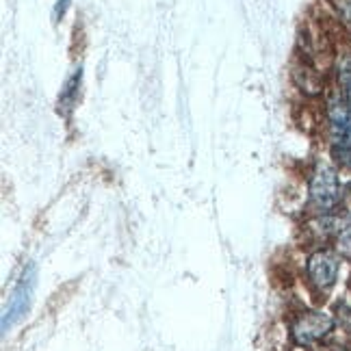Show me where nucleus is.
<instances>
[{"instance_id": "nucleus-1", "label": "nucleus", "mask_w": 351, "mask_h": 351, "mask_svg": "<svg viewBox=\"0 0 351 351\" xmlns=\"http://www.w3.org/2000/svg\"><path fill=\"white\" fill-rule=\"evenodd\" d=\"M332 154L343 167L351 169V104L345 96H334L328 104Z\"/></svg>"}, {"instance_id": "nucleus-2", "label": "nucleus", "mask_w": 351, "mask_h": 351, "mask_svg": "<svg viewBox=\"0 0 351 351\" xmlns=\"http://www.w3.org/2000/svg\"><path fill=\"white\" fill-rule=\"evenodd\" d=\"M341 202V182L334 167L319 163L310 180V204L319 213H330Z\"/></svg>"}, {"instance_id": "nucleus-3", "label": "nucleus", "mask_w": 351, "mask_h": 351, "mask_svg": "<svg viewBox=\"0 0 351 351\" xmlns=\"http://www.w3.org/2000/svg\"><path fill=\"white\" fill-rule=\"evenodd\" d=\"M35 278H37L35 265H29V267L24 269V274H22V278L18 282V287L13 289L11 302H9V306L5 310V317H3V330L5 332L18 319H22L26 310H29V306H31V295H33V289H35Z\"/></svg>"}, {"instance_id": "nucleus-4", "label": "nucleus", "mask_w": 351, "mask_h": 351, "mask_svg": "<svg viewBox=\"0 0 351 351\" xmlns=\"http://www.w3.org/2000/svg\"><path fill=\"white\" fill-rule=\"evenodd\" d=\"M334 319L326 313H304L293 323V339L297 345H313L332 332Z\"/></svg>"}, {"instance_id": "nucleus-5", "label": "nucleus", "mask_w": 351, "mask_h": 351, "mask_svg": "<svg viewBox=\"0 0 351 351\" xmlns=\"http://www.w3.org/2000/svg\"><path fill=\"white\" fill-rule=\"evenodd\" d=\"M339 256L334 252L321 250L310 256L308 261V276L313 280V285L319 289H330L334 287L336 278H339Z\"/></svg>"}, {"instance_id": "nucleus-6", "label": "nucleus", "mask_w": 351, "mask_h": 351, "mask_svg": "<svg viewBox=\"0 0 351 351\" xmlns=\"http://www.w3.org/2000/svg\"><path fill=\"white\" fill-rule=\"evenodd\" d=\"M80 80H83V70H76L70 78H67V83L63 87V93H61V109H70L74 104L76 96H78V87H80Z\"/></svg>"}, {"instance_id": "nucleus-7", "label": "nucleus", "mask_w": 351, "mask_h": 351, "mask_svg": "<svg viewBox=\"0 0 351 351\" xmlns=\"http://www.w3.org/2000/svg\"><path fill=\"white\" fill-rule=\"evenodd\" d=\"M339 80H341V87L347 102L351 104V57H343L339 63Z\"/></svg>"}, {"instance_id": "nucleus-8", "label": "nucleus", "mask_w": 351, "mask_h": 351, "mask_svg": "<svg viewBox=\"0 0 351 351\" xmlns=\"http://www.w3.org/2000/svg\"><path fill=\"white\" fill-rule=\"evenodd\" d=\"M336 239H339V252L351 258V219L343 226V230L336 234Z\"/></svg>"}, {"instance_id": "nucleus-9", "label": "nucleus", "mask_w": 351, "mask_h": 351, "mask_svg": "<svg viewBox=\"0 0 351 351\" xmlns=\"http://www.w3.org/2000/svg\"><path fill=\"white\" fill-rule=\"evenodd\" d=\"M336 7H339L343 22L349 26V31H351V0H336Z\"/></svg>"}]
</instances>
